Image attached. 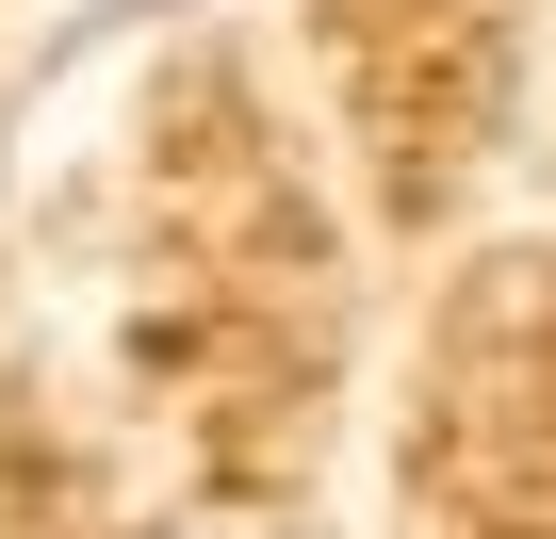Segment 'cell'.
Listing matches in <instances>:
<instances>
[]
</instances>
